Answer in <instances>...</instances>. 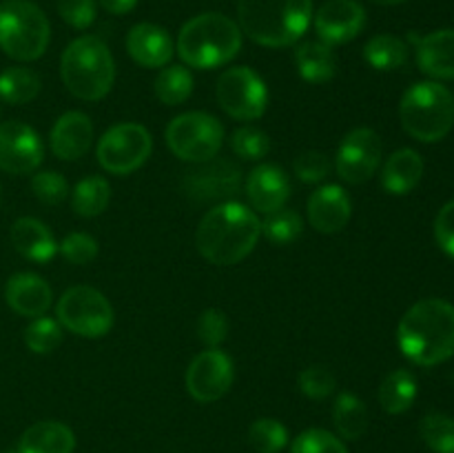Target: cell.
<instances>
[{"mask_svg":"<svg viewBox=\"0 0 454 453\" xmlns=\"http://www.w3.org/2000/svg\"><path fill=\"white\" fill-rule=\"evenodd\" d=\"M424 176V158L415 149H399L386 160L381 171V187L393 195H406Z\"/></svg>","mask_w":454,"mask_h":453,"instance_id":"obj_25","label":"cell"},{"mask_svg":"<svg viewBox=\"0 0 454 453\" xmlns=\"http://www.w3.org/2000/svg\"><path fill=\"white\" fill-rule=\"evenodd\" d=\"M248 442L257 453H279L288 444V431L279 420L260 417L248 429Z\"/></svg>","mask_w":454,"mask_h":453,"instance_id":"obj_35","label":"cell"},{"mask_svg":"<svg viewBox=\"0 0 454 453\" xmlns=\"http://www.w3.org/2000/svg\"><path fill=\"white\" fill-rule=\"evenodd\" d=\"M372 3H377V4H402V3H406V0H372Z\"/></svg>","mask_w":454,"mask_h":453,"instance_id":"obj_47","label":"cell"},{"mask_svg":"<svg viewBox=\"0 0 454 453\" xmlns=\"http://www.w3.org/2000/svg\"><path fill=\"white\" fill-rule=\"evenodd\" d=\"M364 58L377 71L399 69L408 60V44L393 34L372 36L364 47Z\"/></svg>","mask_w":454,"mask_h":453,"instance_id":"obj_29","label":"cell"},{"mask_svg":"<svg viewBox=\"0 0 454 453\" xmlns=\"http://www.w3.org/2000/svg\"><path fill=\"white\" fill-rule=\"evenodd\" d=\"M93 142V124L89 115L82 111H67L53 123L51 136H49V147L58 160L74 163L80 160Z\"/></svg>","mask_w":454,"mask_h":453,"instance_id":"obj_19","label":"cell"},{"mask_svg":"<svg viewBox=\"0 0 454 453\" xmlns=\"http://www.w3.org/2000/svg\"><path fill=\"white\" fill-rule=\"evenodd\" d=\"M247 189V198L251 203L255 213H269L279 211L286 207L288 198H291V180H288L286 171L278 164H257L244 182Z\"/></svg>","mask_w":454,"mask_h":453,"instance_id":"obj_17","label":"cell"},{"mask_svg":"<svg viewBox=\"0 0 454 453\" xmlns=\"http://www.w3.org/2000/svg\"><path fill=\"white\" fill-rule=\"evenodd\" d=\"M381 164V138L375 129L357 127L344 136L335 155V171L348 185L371 180Z\"/></svg>","mask_w":454,"mask_h":453,"instance_id":"obj_13","label":"cell"},{"mask_svg":"<svg viewBox=\"0 0 454 453\" xmlns=\"http://www.w3.org/2000/svg\"><path fill=\"white\" fill-rule=\"evenodd\" d=\"M417 400V380L406 369L388 373L380 386V404L390 416L406 413Z\"/></svg>","mask_w":454,"mask_h":453,"instance_id":"obj_28","label":"cell"},{"mask_svg":"<svg viewBox=\"0 0 454 453\" xmlns=\"http://www.w3.org/2000/svg\"><path fill=\"white\" fill-rule=\"evenodd\" d=\"M421 440L434 453H454V417L446 413H428L419 425Z\"/></svg>","mask_w":454,"mask_h":453,"instance_id":"obj_33","label":"cell"},{"mask_svg":"<svg viewBox=\"0 0 454 453\" xmlns=\"http://www.w3.org/2000/svg\"><path fill=\"white\" fill-rule=\"evenodd\" d=\"M12 453H16V451H12Z\"/></svg>","mask_w":454,"mask_h":453,"instance_id":"obj_49","label":"cell"},{"mask_svg":"<svg viewBox=\"0 0 454 453\" xmlns=\"http://www.w3.org/2000/svg\"><path fill=\"white\" fill-rule=\"evenodd\" d=\"M295 62L306 83L324 84L335 78L337 74V58L333 53V47H328L322 40L301 43L295 49Z\"/></svg>","mask_w":454,"mask_h":453,"instance_id":"obj_26","label":"cell"},{"mask_svg":"<svg viewBox=\"0 0 454 453\" xmlns=\"http://www.w3.org/2000/svg\"><path fill=\"white\" fill-rule=\"evenodd\" d=\"M98 3H100L102 7H105L109 13H115V16H120V13L131 12V9L136 7L137 0H98Z\"/></svg>","mask_w":454,"mask_h":453,"instance_id":"obj_46","label":"cell"},{"mask_svg":"<svg viewBox=\"0 0 454 453\" xmlns=\"http://www.w3.org/2000/svg\"><path fill=\"white\" fill-rule=\"evenodd\" d=\"M56 315L60 327L80 338H102L114 327V306L106 300L105 293L93 287L67 289L56 306Z\"/></svg>","mask_w":454,"mask_h":453,"instance_id":"obj_9","label":"cell"},{"mask_svg":"<svg viewBox=\"0 0 454 453\" xmlns=\"http://www.w3.org/2000/svg\"><path fill=\"white\" fill-rule=\"evenodd\" d=\"M58 251L67 258V262L71 265H89L98 258V240L91 234H84V231H75L69 234L60 244H58Z\"/></svg>","mask_w":454,"mask_h":453,"instance_id":"obj_41","label":"cell"},{"mask_svg":"<svg viewBox=\"0 0 454 453\" xmlns=\"http://www.w3.org/2000/svg\"><path fill=\"white\" fill-rule=\"evenodd\" d=\"M293 169H295V176L301 182L315 185V182H322L328 176V171H331V160L322 151H304L301 155H297Z\"/></svg>","mask_w":454,"mask_h":453,"instance_id":"obj_44","label":"cell"},{"mask_svg":"<svg viewBox=\"0 0 454 453\" xmlns=\"http://www.w3.org/2000/svg\"><path fill=\"white\" fill-rule=\"evenodd\" d=\"M217 102L235 120L251 123L262 118L269 107V87L251 67H231L217 80Z\"/></svg>","mask_w":454,"mask_h":453,"instance_id":"obj_11","label":"cell"},{"mask_svg":"<svg viewBox=\"0 0 454 453\" xmlns=\"http://www.w3.org/2000/svg\"><path fill=\"white\" fill-rule=\"evenodd\" d=\"M0 203H3V187H0Z\"/></svg>","mask_w":454,"mask_h":453,"instance_id":"obj_48","label":"cell"},{"mask_svg":"<svg viewBox=\"0 0 454 453\" xmlns=\"http://www.w3.org/2000/svg\"><path fill=\"white\" fill-rule=\"evenodd\" d=\"M25 345L34 354L44 355L56 351L62 345V327L53 318H34V322L25 329Z\"/></svg>","mask_w":454,"mask_h":453,"instance_id":"obj_36","label":"cell"},{"mask_svg":"<svg viewBox=\"0 0 454 453\" xmlns=\"http://www.w3.org/2000/svg\"><path fill=\"white\" fill-rule=\"evenodd\" d=\"M399 118L408 136L419 142H439L454 127V96L437 80L417 83L403 93Z\"/></svg>","mask_w":454,"mask_h":453,"instance_id":"obj_6","label":"cell"},{"mask_svg":"<svg viewBox=\"0 0 454 453\" xmlns=\"http://www.w3.org/2000/svg\"><path fill=\"white\" fill-rule=\"evenodd\" d=\"M242 49V29L224 13H200L177 34L176 52L193 69H215L233 60Z\"/></svg>","mask_w":454,"mask_h":453,"instance_id":"obj_4","label":"cell"},{"mask_svg":"<svg viewBox=\"0 0 454 453\" xmlns=\"http://www.w3.org/2000/svg\"><path fill=\"white\" fill-rule=\"evenodd\" d=\"M262 222L253 209L239 203H222L208 209L195 231V244L204 260L215 266L242 262L255 249Z\"/></svg>","mask_w":454,"mask_h":453,"instance_id":"obj_1","label":"cell"},{"mask_svg":"<svg viewBox=\"0 0 454 453\" xmlns=\"http://www.w3.org/2000/svg\"><path fill=\"white\" fill-rule=\"evenodd\" d=\"M31 191L43 204L56 207L65 203L69 195V182L58 171H40L31 178Z\"/></svg>","mask_w":454,"mask_h":453,"instance_id":"obj_38","label":"cell"},{"mask_svg":"<svg viewBox=\"0 0 454 453\" xmlns=\"http://www.w3.org/2000/svg\"><path fill=\"white\" fill-rule=\"evenodd\" d=\"M402 354L419 367H437L454 355V306L442 298L415 302L397 327Z\"/></svg>","mask_w":454,"mask_h":453,"instance_id":"obj_2","label":"cell"},{"mask_svg":"<svg viewBox=\"0 0 454 453\" xmlns=\"http://www.w3.org/2000/svg\"><path fill=\"white\" fill-rule=\"evenodd\" d=\"M164 138L173 155L184 163L200 164L220 154L224 145V127L215 115L204 111H186L168 123Z\"/></svg>","mask_w":454,"mask_h":453,"instance_id":"obj_8","label":"cell"},{"mask_svg":"<svg viewBox=\"0 0 454 453\" xmlns=\"http://www.w3.org/2000/svg\"><path fill=\"white\" fill-rule=\"evenodd\" d=\"M200 340L207 345V349H215L229 338V318L220 309H207L200 314L198 324H195Z\"/></svg>","mask_w":454,"mask_h":453,"instance_id":"obj_42","label":"cell"},{"mask_svg":"<svg viewBox=\"0 0 454 453\" xmlns=\"http://www.w3.org/2000/svg\"><path fill=\"white\" fill-rule=\"evenodd\" d=\"M233 378V360L226 351H222L220 346L204 349L191 360L186 369V391L191 398L202 404L217 402L229 393Z\"/></svg>","mask_w":454,"mask_h":453,"instance_id":"obj_12","label":"cell"},{"mask_svg":"<svg viewBox=\"0 0 454 453\" xmlns=\"http://www.w3.org/2000/svg\"><path fill=\"white\" fill-rule=\"evenodd\" d=\"M297 385L300 391L310 400H326L328 395H333L335 391V376L328 371L322 364H313V367H306L304 371L297 378Z\"/></svg>","mask_w":454,"mask_h":453,"instance_id":"obj_40","label":"cell"},{"mask_svg":"<svg viewBox=\"0 0 454 453\" xmlns=\"http://www.w3.org/2000/svg\"><path fill=\"white\" fill-rule=\"evenodd\" d=\"M58 13L74 29H87L96 22V0H56Z\"/></svg>","mask_w":454,"mask_h":453,"instance_id":"obj_43","label":"cell"},{"mask_svg":"<svg viewBox=\"0 0 454 453\" xmlns=\"http://www.w3.org/2000/svg\"><path fill=\"white\" fill-rule=\"evenodd\" d=\"M333 425L344 440H359L368 431V409L359 395L344 393L337 395L333 404Z\"/></svg>","mask_w":454,"mask_h":453,"instance_id":"obj_27","label":"cell"},{"mask_svg":"<svg viewBox=\"0 0 454 453\" xmlns=\"http://www.w3.org/2000/svg\"><path fill=\"white\" fill-rule=\"evenodd\" d=\"M366 25V12L357 0H328L315 13V31L328 47L357 38Z\"/></svg>","mask_w":454,"mask_h":453,"instance_id":"obj_16","label":"cell"},{"mask_svg":"<svg viewBox=\"0 0 454 453\" xmlns=\"http://www.w3.org/2000/svg\"><path fill=\"white\" fill-rule=\"evenodd\" d=\"M51 27L43 9L27 0L0 4V49L18 62L38 60L49 47Z\"/></svg>","mask_w":454,"mask_h":453,"instance_id":"obj_7","label":"cell"},{"mask_svg":"<svg viewBox=\"0 0 454 453\" xmlns=\"http://www.w3.org/2000/svg\"><path fill=\"white\" fill-rule=\"evenodd\" d=\"M60 78L78 100L96 102L111 91L115 62L109 47L96 36H80L62 52Z\"/></svg>","mask_w":454,"mask_h":453,"instance_id":"obj_5","label":"cell"},{"mask_svg":"<svg viewBox=\"0 0 454 453\" xmlns=\"http://www.w3.org/2000/svg\"><path fill=\"white\" fill-rule=\"evenodd\" d=\"M304 229V220L293 209H279V211L269 213L262 222V234L270 240L273 244H291L297 240Z\"/></svg>","mask_w":454,"mask_h":453,"instance_id":"obj_34","label":"cell"},{"mask_svg":"<svg viewBox=\"0 0 454 453\" xmlns=\"http://www.w3.org/2000/svg\"><path fill=\"white\" fill-rule=\"evenodd\" d=\"M75 435L67 425L43 420L20 435L16 453H74Z\"/></svg>","mask_w":454,"mask_h":453,"instance_id":"obj_24","label":"cell"},{"mask_svg":"<svg viewBox=\"0 0 454 453\" xmlns=\"http://www.w3.org/2000/svg\"><path fill=\"white\" fill-rule=\"evenodd\" d=\"M434 238L437 244L454 258V200L448 204H443L442 211L437 213V220H434Z\"/></svg>","mask_w":454,"mask_h":453,"instance_id":"obj_45","label":"cell"},{"mask_svg":"<svg viewBox=\"0 0 454 453\" xmlns=\"http://www.w3.org/2000/svg\"><path fill=\"white\" fill-rule=\"evenodd\" d=\"M313 20V0H238V25L262 47H291Z\"/></svg>","mask_w":454,"mask_h":453,"instance_id":"obj_3","label":"cell"},{"mask_svg":"<svg viewBox=\"0 0 454 453\" xmlns=\"http://www.w3.org/2000/svg\"><path fill=\"white\" fill-rule=\"evenodd\" d=\"M231 149L242 160H262L270 151V138L257 127H239L231 136Z\"/></svg>","mask_w":454,"mask_h":453,"instance_id":"obj_37","label":"cell"},{"mask_svg":"<svg viewBox=\"0 0 454 453\" xmlns=\"http://www.w3.org/2000/svg\"><path fill=\"white\" fill-rule=\"evenodd\" d=\"M4 300L18 315L40 318L51 306L53 293L47 280H43L40 275L16 274L9 278L7 287H4Z\"/></svg>","mask_w":454,"mask_h":453,"instance_id":"obj_21","label":"cell"},{"mask_svg":"<svg viewBox=\"0 0 454 453\" xmlns=\"http://www.w3.org/2000/svg\"><path fill=\"white\" fill-rule=\"evenodd\" d=\"M111 187L102 176H89L71 191V207L80 218H96L109 207Z\"/></svg>","mask_w":454,"mask_h":453,"instance_id":"obj_30","label":"cell"},{"mask_svg":"<svg viewBox=\"0 0 454 453\" xmlns=\"http://www.w3.org/2000/svg\"><path fill=\"white\" fill-rule=\"evenodd\" d=\"M309 222L319 234H337L348 225L353 203L340 185H324L309 198Z\"/></svg>","mask_w":454,"mask_h":453,"instance_id":"obj_18","label":"cell"},{"mask_svg":"<svg viewBox=\"0 0 454 453\" xmlns=\"http://www.w3.org/2000/svg\"><path fill=\"white\" fill-rule=\"evenodd\" d=\"M12 242L22 258L38 262V265H44L58 253V242L53 234L44 222L35 220V218H18L13 222Z\"/></svg>","mask_w":454,"mask_h":453,"instance_id":"obj_23","label":"cell"},{"mask_svg":"<svg viewBox=\"0 0 454 453\" xmlns=\"http://www.w3.org/2000/svg\"><path fill=\"white\" fill-rule=\"evenodd\" d=\"M417 65L434 80H454V29L417 38Z\"/></svg>","mask_w":454,"mask_h":453,"instance_id":"obj_22","label":"cell"},{"mask_svg":"<svg viewBox=\"0 0 454 453\" xmlns=\"http://www.w3.org/2000/svg\"><path fill=\"white\" fill-rule=\"evenodd\" d=\"M193 76L184 65H167L158 74L153 83V91L162 105L176 107L189 100L193 93Z\"/></svg>","mask_w":454,"mask_h":453,"instance_id":"obj_32","label":"cell"},{"mask_svg":"<svg viewBox=\"0 0 454 453\" xmlns=\"http://www.w3.org/2000/svg\"><path fill=\"white\" fill-rule=\"evenodd\" d=\"M44 147L29 124L9 120L0 124V169L12 176H25L43 164Z\"/></svg>","mask_w":454,"mask_h":453,"instance_id":"obj_15","label":"cell"},{"mask_svg":"<svg viewBox=\"0 0 454 453\" xmlns=\"http://www.w3.org/2000/svg\"><path fill=\"white\" fill-rule=\"evenodd\" d=\"M291 453H348V449L331 431L306 429L295 438Z\"/></svg>","mask_w":454,"mask_h":453,"instance_id":"obj_39","label":"cell"},{"mask_svg":"<svg viewBox=\"0 0 454 453\" xmlns=\"http://www.w3.org/2000/svg\"><path fill=\"white\" fill-rule=\"evenodd\" d=\"M242 189V171L231 160L211 158L195 164L182 178V191L195 203H217L233 198Z\"/></svg>","mask_w":454,"mask_h":453,"instance_id":"obj_14","label":"cell"},{"mask_svg":"<svg viewBox=\"0 0 454 453\" xmlns=\"http://www.w3.org/2000/svg\"><path fill=\"white\" fill-rule=\"evenodd\" d=\"M153 138L149 129L137 123H120L105 131L98 142V163L105 171L115 176H129L149 160Z\"/></svg>","mask_w":454,"mask_h":453,"instance_id":"obj_10","label":"cell"},{"mask_svg":"<svg viewBox=\"0 0 454 453\" xmlns=\"http://www.w3.org/2000/svg\"><path fill=\"white\" fill-rule=\"evenodd\" d=\"M127 52L145 69H160L171 62L176 49H173V40L167 29L151 25V22H140L129 31Z\"/></svg>","mask_w":454,"mask_h":453,"instance_id":"obj_20","label":"cell"},{"mask_svg":"<svg viewBox=\"0 0 454 453\" xmlns=\"http://www.w3.org/2000/svg\"><path fill=\"white\" fill-rule=\"evenodd\" d=\"M40 76L27 67H9L0 74V100L7 105H27L40 93Z\"/></svg>","mask_w":454,"mask_h":453,"instance_id":"obj_31","label":"cell"}]
</instances>
